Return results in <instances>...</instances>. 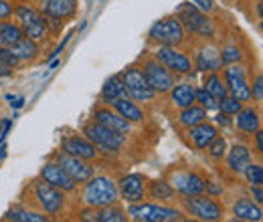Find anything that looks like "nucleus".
Returning <instances> with one entry per match:
<instances>
[{
    "label": "nucleus",
    "instance_id": "nucleus-16",
    "mask_svg": "<svg viewBox=\"0 0 263 222\" xmlns=\"http://www.w3.org/2000/svg\"><path fill=\"white\" fill-rule=\"evenodd\" d=\"M61 150L67 152V154H71V156L87 159V162L99 158V150L96 148V144H91L85 135H69V137H63Z\"/></svg>",
    "mask_w": 263,
    "mask_h": 222
},
{
    "label": "nucleus",
    "instance_id": "nucleus-48",
    "mask_svg": "<svg viewBox=\"0 0 263 222\" xmlns=\"http://www.w3.org/2000/svg\"><path fill=\"white\" fill-rule=\"evenodd\" d=\"M253 135H255V152H257V154H263V131H261V127H259Z\"/></svg>",
    "mask_w": 263,
    "mask_h": 222
},
{
    "label": "nucleus",
    "instance_id": "nucleus-7",
    "mask_svg": "<svg viewBox=\"0 0 263 222\" xmlns=\"http://www.w3.org/2000/svg\"><path fill=\"white\" fill-rule=\"evenodd\" d=\"M148 38L156 45H168V47H180L186 41V31L182 29L180 21L170 14L160 21H156L150 31H148Z\"/></svg>",
    "mask_w": 263,
    "mask_h": 222
},
{
    "label": "nucleus",
    "instance_id": "nucleus-51",
    "mask_svg": "<svg viewBox=\"0 0 263 222\" xmlns=\"http://www.w3.org/2000/svg\"><path fill=\"white\" fill-rule=\"evenodd\" d=\"M0 129H2V119H0Z\"/></svg>",
    "mask_w": 263,
    "mask_h": 222
},
{
    "label": "nucleus",
    "instance_id": "nucleus-26",
    "mask_svg": "<svg viewBox=\"0 0 263 222\" xmlns=\"http://www.w3.org/2000/svg\"><path fill=\"white\" fill-rule=\"evenodd\" d=\"M120 97H128V91H126V85H124V79H122V73L118 75H111L103 87H101V103L103 105H111L116 99Z\"/></svg>",
    "mask_w": 263,
    "mask_h": 222
},
{
    "label": "nucleus",
    "instance_id": "nucleus-46",
    "mask_svg": "<svg viewBox=\"0 0 263 222\" xmlns=\"http://www.w3.org/2000/svg\"><path fill=\"white\" fill-rule=\"evenodd\" d=\"M6 99H8V105L10 107H14V109H21L23 105H25V97L23 95H6Z\"/></svg>",
    "mask_w": 263,
    "mask_h": 222
},
{
    "label": "nucleus",
    "instance_id": "nucleus-10",
    "mask_svg": "<svg viewBox=\"0 0 263 222\" xmlns=\"http://www.w3.org/2000/svg\"><path fill=\"white\" fill-rule=\"evenodd\" d=\"M152 57H154L156 61H160V63L164 65L172 75H191V73L195 71V67H193V59H191L186 53L178 51L176 47L158 45Z\"/></svg>",
    "mask_w": 263,
    "mask_h": 222
},
{
    "label": "nucleus",
    "instance_id": "nucleus-30",
    "mask_svg": "<svg viewBox=\"0 0 263 222\" xmlns=\"http://www.w3.org/2000/svg\"><path fill=\"white\" fill-rule=\"evenodd\" d=\"M10 51H12V55L21 61V63H25V61H33L39 57V43L33 41V38H27V36H23L18 43H14L12 47H8Z\"/></svg>",
    "mask_w": 263,
    "mask_h": 222
},
{
    "label": "nucleus",
    "instance_id": "nucleus-29",
    "mask_svg": "<svg viewBox=\"0 0 263 222\" xmlns=\"http://www.w3.org/2000/svg\"><path fill=\"white\" fill-rule=\"evenodd\" d=\"M206 119H209V111L204 107L197 105V103H193V105H189V107H184V109L178 111V124H180V127H184V129L197 126L200 122H206Z\"/></svg>",
    "mask_w": 263,
    "mask_h": 222
},
{
    "label": "nucleus",
    "instance_id": "nucleus-17",
    "mask_svg": "<svg viewBox=\"0 0 263 222\" xmlns=\"http://www.w3.org/2000/svg\"><path fill=\"white\" fill-rule=\"evenodd\" d=\"M41 180L49 182L51 186H55V188H59V190H63V192L77 190V184L73 182V178L67 174L57 162H47V164L41 168Z\"/></svg>",
    "mask_w": 263,
    "mask_h": 222
},
{
    "label": "nucleus",
    "instance_id": "nucleus-34",
    "mask_svg": "<svg viewBox=\"0 0 263 222\" xmlns=\"http://www.w3.org/2000/svg\"><path fill=\"white\" fill-rule=\"evenodd\" d=\"M25 34L21 31V27L16 23L10 21H0V47H12L14 43H18Z\"/></svg>",
    "mask_w": 263,
    "mask_h": 222
},
{
    "label": "nucleus",
    "instance_id": "nucleus-2",
    "mask_svg": "<svg viewBox=\"0 0 263 222\" xmlns=\"http://www.w3.org/2000/svg\"><path fill=\"white\" fill-rule=\"evenodd\" d=\"M83 202L91 208H101L107 204H116L120 202V190H118V182H114V178L109 176H91L85 182L83 188Z\"/></svg>",
    "mask_w": 263,
    "mask_h": 222
},
{
    "label": "nucleus",
    "instance_id": "nucleus-3",
    "mask_svg": "<svg viewBox=\"0 0 263 222\" xmlns=\"http://www.w3.org/2000/svg\"><path fill=\"white\" fill-rule=\"evenodd\" d=\"M174 16L180 21L182 29L191 34H197L200 38H213L215 36V23L209 18L206 12L198 10L193 2H182L176 6Z\"/></svg>",
    "mask_w": 263,
    "mask_h": 222
},
{
    "label": "nucleus",
    "instance_id": "nucleus-42",
    "mask_svg": "<svg viewBox=\"0 0 263 222\" xmlns=\"http://www.w3.org/2000/svg\"><path fill=\"white\" fill-rule=\"evenodd\" d=\"M14 14V6L10 0H0V21H8Z\"/></svg>",
    "mask_w": 263,
    "mask_h": 222
},
{
    "label": "nucleus",
    "instance_id": "nucleus-8",
    "mask_svg": "<svg viewBox=\"0 0 263 222\" xmlns=\"http://www.w3.org/2000/svg\"><path fill=\"white\" fill-rule=\"evenodd\" d=\"M14 16H16V25L21 27V31L27 38H33L39 43L49 34L45 16L41 14V10H36L33 6H29V4L14 6Z\"/></svg>",
    "mask_w": 263,
    "mask_h": 222
},
{
    "label": "nucleus",
    "instance_id": "nucleus-38",
    "mask_svg": "<svg viewBox=\"0 0 263 222\" xmlns=\"http://www.w3.org/2000/svg\"><path fill=\"white\" fill-rule=\"evenodd\" d=\"M219 53H221V63L223 65L241 63V59H243L241 49H239V47H235V45H227V47L219 49Z\"/></svg>",
    "mask_w": 263,
    "mask_h": 222
},
{
    "label": "nucleus",
    "instance_id": "nucleus-9",
    "mask_svg": "<svg viewBox=\"0 0 263 222\" xmlns=\"http://www.w3.org/2000/svg\"><path fill=\"white\" fill-rule=\"evenodd\" d=\"M122 79H124V85H126V91H128V97L134 99L136 103H150L156 93L154 89L148 85L144 73L140 67L136 65H130L128 69L122 71Z\"/></svg>",
    "mask_w": 263,
    "mask_h": 222
},
{
    "label": "nucleus",
    "instance_id": "nucleus-22",
    "mask_svg": "<svg viewBox=\"0 0 263 222\" xmlns=\"http://www.w3.org/2000/svg\"><path fill=\"white\" fill-rule=\"evenodd\" d=\"M235 127L239 133L243 135H253L259 127H261V113L255 109V107H241V111L237 113V119H235Z\"/></svg>",
    "mask_w": 263,
    "mask_h": 222
},
{
    "label": "nucleus",
    "instance_id": "nucleus-49",
    "mask_svg": "<svg viewBox=\"0 0 263 222\" xmlns=\"http://www.w3.org/2000/svg\"><path fill=\"white\" fill-rule=\"evenodd\" d=\"M215 124H217V126H229L231 115H227V113H219V115L215 117Z\"/></svg>",
    "mask_w": 263,
    "mask_h": 222
},
{
    "label": "nucleus",
    "instance_id": "nucleus-11",
    "mask_svg": "<svg viewBox=\"0 0 263 222\" xmlns=\"http://www.w3.org/2000/svg\"><path fill=\"white\" fill-rule=\"evenodd\" d=\"M140 69H142V73H144L148 85L154 89L156 95H158V93H160V95H162V93H168V91L172 89V85H174V77H176V75H172L164 65L160 63V61H156L154 57L144 59V63H142Z\"/></svg>",
    "mask_w": 263,
    "mask_h": 222
},
{
    "label": "nucleus",
    "instance_id": "nucleus-37",
    "mask_svg": "<svg viewBox=\"0 0 263 222\" xmlns=\"http://www.w3.org/2000/svg\"><path fill=\"white\" fill-rule=\"evenodd\" d=\"M241 107H243V101H239L237 97H233V95H225L221 101H219V111L221 113H227V115H237L239 111H241Z\"/></svg>",
    "mask_w": 263,
    "mask_h": 222
},
{
    "label": "nucleus",
    "instance_id": "nucleus-1",
    "mask_svg": "<svg viewBox=\"0 0 263 222\" xmlns=\"http://www.w3.org/2000/svg\"><path fill=\"white\" fill-rule=\"evenodd\" d=\"M128 218L138 222H178L184 220L182 210L166 206L164 202H136L126 208Z\"/></svg>",
    "mask_w": 263,
    "mask_h": 222
},
{
    "label": "nucleus",
    "instance_id": "nucleus-23",
    "mask_svg": "<svg viewBox=\"0 0 263 222\" xmlns=\"http://www.w3.org/2000/svg\"><path fill=\"white\" fill-rule=\"evenodd\" d=\"M109 107L116 109V111H118L126 122H130V124H142L144 117H146V113H144V109L140 107V103H136L130 97H120V99H116Z\"/></svg>",
    "mask_w": 263,
    "mask_h": 222
},
{
    "label": "nucleus",
    "instance_id": "nucleus-50",
    "mask_svg": "<svg viewBox=\"0 0 263 222\" xmlns=\"http://www.w3.org/2000/svg\"><path fill=\"white\" fill-rule=\"evenodd\" d=\"M10 75H12V67H8L6 63H2V61H0V79L10 77Z\"/></svg>",
    "mask_w": 263,
    "mask_h": 222
},
{
    "label": "nucleus",
    "instance_id": "nucleus-19",
    "mask_svg": "<svg viewBox=\"0 0 263 222\" xmlns=\"http://www.w3.org/2000/svg\"><path fill=\"white\" fill-rule=\"evenodd\" d=\"M93 119L101 124V126L109 127V129H114V131H118V133H122V135H128L132 131V124L130 122H126L116 109H111L109 105H105V107H98L96 111H93Z\"/></svg>",
    "mask_w": 263,
    "mask_h": 222
},
{
    "label": "nucleus",
    "instance_id": "nucleus-5",
    "mask_svg": "<svg viewBox=\"0 0 263 222\" xmlns=\"http://www.w3.org/2000/svg\"><path fill=\"white\" fill-rule=\"evenodd\" d=\"M83 133H85V137L91 144H96V148L101 154H105V156H116L124 148V144H126V135H122V133H118V131H114L109 127L101 126L96 119L85 124Z\"/></svg>",
    "mask_w": 263,
    "mask_h": 222
},
{
    "label": "nucleus",
    "instance_id": "nucleus-43",
    "mask_svg": "<svg viewBox=\"0 0 263 222\" xmlns=\"http://www.w3.org/2000/svg\"><path fill=\"white\" fill-rule=\"evenodd\" d=\"M195 6H197L198 10H202V12H211L213 8H215V0H191Z\"/></svg>",
    "mask_w": 263,
    "mask_h": 222
},
{
    "label": "nucleus",
    "instance_id": "nucleus-12",
    "mask_svg": "<svg viewBox=\"0 0 263 222\" xmlns=\"http://www.w3.org/2000/svg\"><path fill=\"white\" fill-rule=\"evenodd\" d=\"M223 81L227 85V93L229 95L237 97L243 103L251 99V87H249V81H247V69L243 65H225Z\"/></svg>",
    "mask_w": 263,
    "mask_h": 222
},
{
    "label": "nucleus",
    "instance_id": "nucleus-41",
    "mask_svg": "<svg viewBox=\"0 0 263 222\" xmlns=\"http://www.w3.org/2000/svg\"><path fill=\"white\" fill-rule=\"evenodd\" d=\"M251 87V99H255V101H261L263 99V77L261 73L253 79V83L249 85Z\"/></svg>",
    "mask_w": 263,
    "mask_h": 222
},
{
    "label": "nucleus",
    "instance_id": "nucleus-35",
    "mask_svg": "<svg viewBox=\"0 0 263 222\" xmlns=\"http://www.w3.org/2000/svg\"><path fill=\"white\" fill-rule=\"evenodd\" d=\"M204 150H206V154H209L213 159H223L225 158V154H227V139H225L223 135L217 133V135L209 142V146H206Z\"/></svg>",
    "mask_w": 263,
    "mask_h": 222
},
{
    "label": "nucleus",
    "instance_id": "nucleus-33",
    "mask_svg": "<svg viewBox=\"0 0 263 222\" xmlns=\"http://www.w3.org/2000/svg\"><path fill=\"white\" fill-rule=\"evenodd\" d=\"M128 220V212L116 204H107L96 208V222H124Z\"/></svg>",
    "mask_w": 263,
    "mask_h": 222
},
{
    "label": "nucleus",
    "instance_id": "nucleus-40",
    "mask_svg": "<svg viewBox=\"0 0 263 222\" xmlns=\"http://www.w3.org/2000/svg\"><path fill=\"white\" fill-rule=\"evenodd\" d=\"M0 61H2V63H6L8 67H12V69L21 65V61L12 55V51H10L8 47H0Z\"/></svg>",
    "mask_w": 263,
    "mask_h": 222
},
{
    "label": "nucleus",
    "instance_id": "nucleus-44",
    "mask_svg": "<svg viewBox=\"0 0 263 222\" xmlns=\"http://www.w3.org/2000/svg\"><path fill=\"white\" fill-rule=\"evenodd\" d=\"M204 194H209V196L217 198V196H221V194H223V186H219V184H215V182H206V186H204Z\"/></svg>",
    "mask_w": 263,
    "mask_h": 222
},
{
    "label": "nucleus",
    "instance_id": "nucleus-39",
    "mask_svg": "<svg viewBox=\"0 0 263 222\" xmlns=\"http://www.w3.org/2000/svg\"><path fill=\"white\" fill-rule=\"evenodd\" d=\"M243 176L247 178L249 184H263V166L249 162L245 166V170H243Z\"/></svg>",
    "mask_w": 263,
    "mask_h": 222
},
{
    "label": "nucleus",
    "instance_id": "nucleus-13",
    "mask_svg": "<svg viewBox=\"0 0 263 222\" xmlns=\"http://www.w3.org/2000/svg\"><path fill=\"white\" fill-rule=\"evenodd\" d=\"M168 182H170V186L174 188V192L180 194V196L202 194V192H204V186H206V180H204L200 174L191 172V170H172Z\"/></svg>",
    "mask_w": 263,
    "mask_h": 222
},
{
    "label": "nucleus",
    "instance_id": "nucleus-36",
    "mask_svg": "<svg viewBox=\"0 0 263 222\" xmlns=\"http://www.w3.org/2000/svg\"><path fill=\"white\" fill-rule=\"evenodd\" d=\"M195 103L200 105V107H204L206 111H215L219 107V101L211 95L204 87H195Z\"/></svg>",
    "mask_w": 263,
    "mask_h": 222
},
{
    "label": "nucleus",
    "instance_id": "nucleus-15",
    "mask_svg": "<svg viewBox=\"0 0 263 222\" xmlns=\"http://www.w3.org/2000/svg\"><path fill=\"white\" fill-rule=\"evenodd\" d=\"M146 184H148V178L144 174H140V172L126 174L118 182L120 200H126L128 204H136V202L146 200Z\"/></svg>",
    "mask_w": 263,
    "mask_h": 222
},
{
    "label": "nucleus",
    "instance_id": "nucleus-24",
    "mask_svg": "<svg viewBox=\"0 0 263 222\" xmlns=\"http://www.w3.org/2000/svg\"><path fill=\"white\" fill-rule=\"evenodd\" d=\"M219 133V129L215 124H211L209 119L206 122H200L197 126L189 127V139L193 142V146L197 150H204L209 146V142Z\"/></svg>",
    "mask_w": 263,
    "mask_h": 222
},
{
    "label": "nucleus",
    "instance_id": "nucleus-20",
    "mask_svg": "<svg viewBox=\"0 0 263 222\" xmlns=\"http://www.w3.org/2000/svg\"><path fill=\"white\" fill-rule=\"evenodd\" d=\"M77 0H41V14L53 16L57 21H65L75 16Z\"/></svg>",
    "mask_w": 263,
    "mask_h": 222
},
{
    "label": "nucleus",
    "instance_id": "nucleus-47",
    "mask_svg": "<svg viewBox=\"0 0 263 222\" xmlns=\"http://www.w3.org/2000/svg\"><path fill=\"white\" fill-rule=\"evenodd\" d=\"M251 198L257 202V204H261L263 202V190H261V184H251Z\"/></svg>",
    "mask_w": 263,
    "mask_h": 222
},
{
    "label": "nucleus",
    "instance_id": "nucleus-32",
    "mask_svg": "<svg viewBox=\"0 0 263 222\" xmlns=\"http://www.w3.org/2000/svg\"><path fill=\"white\" fill-rule=\"evenodd\" d=\"M202 87L215 97L217 101H221L227 93V85L223 81V77L219 75V71H211V73H204V79H202Z\"/></svg>",
    "mask_w": 263,
    "mask_h": 222
},
{
    "label": "nucleus",
    "instance_id": "nucleus-45",
    "mask_svg": "<svg viewBox=\"0 0 263 222\" xmlns=\"http://www.w3.org/2000/svg\"><path fill=\"white\" fill-rule=\"evenodd\" d=\"M79 220H85V222H96V208L87 206L85 210L79 212Z\"/></svg>",
    "mask_w": 263,
    "mask_h": 222
},
{
    "label": "nucleus",
    "instance_id": "nucleus-25",
    "mask_svg": "<svg viewBox=\"0 0 263 222\" xmlns=\"http://www.w3.org/2000/svg\"><path fill=\"white\" fill-rule=\"evenodd\" d=\"M225 156H227V170L233 172V174H243L245 166L251 162V152L243 144H235Z\"/></svg>",
    "mask_w": 263,
    "mask_h": 222
},
{
    "label": "nucleus",
    "instance_id": "nucleus-21",
    "mask_svg": "<svg viewBox=\"0 0 263 222\" xmlns=\"http://www.w3.org/2000/svg\"><path fill=\"white\" fill-rule=\"evenodd\" d=\"M233 216L237 220H245V222H259L263 218V210L261 204H257L253 198H239L235 204H233Z\"/></svg>",
    "mask_w": 263,
    "mask_h": 222
},
{
    "label": "nucleus",
    "instance_id": "nucleus-4",
    "mask_svg": "<svg viewBox=\"0 0 263 222\" xmlns=\"http://www.w3.org/2000/svg\"><path fill=\"white\" fill-rule=\"evenodd\" d=\"M182 206H184V212L191 214L193 218L202 222H217L223 218L225 214V208L219 200H215L213 196L209 194H195V196H182Z\"/></svg>",
    "mask_w": 263,
    "mask_h": 222
},
{
    "label": "nucleus",
    "instance_id": "nucleus-6",
    "mask_svg": "<svg viewBox=\"0 0 263 222\" xmlns=\"http://www.w3.org/2000/svg\"><path fill=\"white\" fill-rule=\"evenodd\" d=\"M33 194H34V202L39 204V208L49 214V216H61L65 212V192L51 186L49 182L45 180H34L33 184Z\"/></svg>",
    "mask_w": 263,
    "mask_h": 222
},
{
    "label": "nucleus",
    "instance_id": "nucleus-14",
    "mask_svg": "<svg viewBox=\"0 0 263 222\" xmlns=\"http://www.w3.org/2000/svg\"><path fill=\"white\" fill-rule=\"evenodd\" d=\"M55 162L73 178V182H75L77 186H79V184H85V182L96 174V168H93L87 159L71 156V154L63 152V150H59V152L55 154Z\"/></svg>",
    "mask_w": 263,
    "mask_h": 222
},
{
    "label": "nucleus",
    "instance_id": "nucleus-31",
    "mask_svg": "<svg viewBox=\"0 0 263 222\" xmlns=\"http://www.w3.org/2000/svg\"><path fill=\"white\" fill-rule=\"evenodd\" d=\"M4 220H14V222H49L51 216L49 214H41L36 210L25 208V206H14L4 214Z\"/></svg>",
    "mask_w": 263,
    "mask_h": 222
},
{
    "label": "nucleus",
    "instance_id": "nucleus-28",
    "mask_svg": "<svg viewBox=\"0 0 263 222\" xmlns=\"http://www.w3.org/2000/svg\"><path fill=\"white\" fill-rule=\"evenodd\" d=\"M176 192L170 186V182L164 178H158V180H148L146 184V198H152L154 202H168V200H174Z\"/></svg>",
    "mask_w": 263,
    "mask_h": 222
},
{
    "label": "nucleus",
    "instance_id": "nucleus-27",
    "mask_svg": "<svg viewBox=\"0 0 263 222\" xmlns=\"http://www.w3.org/2000/svg\"><path fill=\"white\" fill-rule=\"evenodd\" d=\"M170 95V103L178 109H184L189 105L195 103V85L191 83H174L172 89L168 91Z\"/></svg>",
    "mask_w": 263,
    "mask_h": 222
},
{
    "label": "nucleus",
    "instance_id": "nucleus-18",
    "mask_svg": "<svg viewBox=\"0 0 263 222\" xmlns=\"http://www.w3.org/2000/svg\"><path fill=\"white\" fill-rule=\"evenodd\" d=\"M193 67L200 71V73H211V71H221L223 63H221V53L215 45H202L197 49V55L193 59Z\"/></svg>",
    "mask_w": 263,
    "mask_h": 222
}]
</instances>
